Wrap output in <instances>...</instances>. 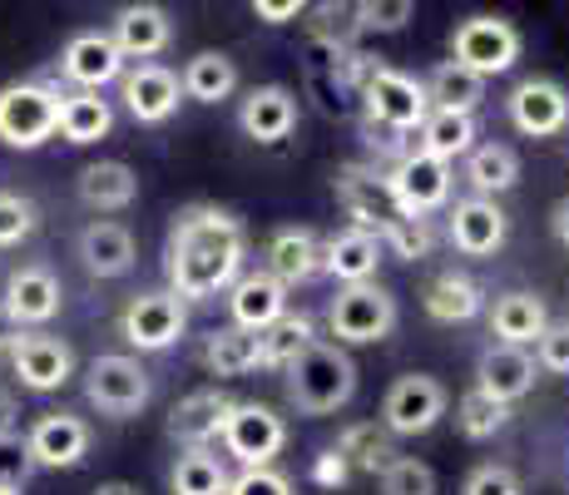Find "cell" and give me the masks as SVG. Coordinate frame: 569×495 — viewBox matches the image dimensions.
Listing matches in <instances>:
<instances>
[{
	"instance_id": "obj_6",
	"label": "cell",
	"mask_w": 569,
	"mask_h": 495,
	"mask_svg": "<svg viewBox=\"0 0 569 495\" xmlns=\"http://www.w3.org/2000/svg\"><path fill=\"white\" fill-rule=\"evenodd\" d=\"M520 50H525V40L506 16H466L461 26L451 30V65L480 75V80L516 70Z\"/></svg>"
},
{
	"instance_id": "obj_19",
	"label": "cell",
	"mask_w": 569,
	"mask_h": 495,
	"mask_svg": "<svg viewBox=\"0 0 569 495\" xmlns=\"http://www.w3.org/2000/svg\"><path fill=\"white\" fill-rule=\"evenodd\" d=\"M60 75L70 85H80L84 95H100L109 80L124 75V55L114 50V40H109L104 30H84V36H74L70 46L60 50Z\"/></svg>"
},
{
	"instance_id": "obj_50",
	"label": "cell",
	"mask_w": 569,
	"mask_h": 495,
	"mask_svg": "<svg viewBox=\"0 0 569 495\" xmlns=\"http://www.w3.org/2000/svg\"><path fill=\"white\" fill-rule=\"evenodd\" d=\"M352 476V466L342 461V451H322V461H317V486H342V481Z\"/></svg>"
},
{
	"instance_id": "obj_1",
	"label": "cell",
	"mask_w": 569,
	"mask_h": 495,
	"mask_svg": "<svg viewBox=\"0 0 569 495\" xmlns=\"http://www.w3.org/2000/svg\"><path fill=\"white\" fill-rule=\"evenodd\" d=\"M243 258H248L243 218H233L228 208L189 204L173 214L163 273H169V293L179 303H208V297L228 293L243 278Z\"/></svg>"
},
{
	"instance_id": "obj_53",
	"label": "cell",
	"mask_w": 569,
	"mask_h": 495,
	"mask_svg": "<svg viewBox=\"0 0 569 495\" xmlns=\"http://www.w3.org/2000/svg\"><path fill=\"white\" fill-rule=\"evenodd\" d=\"M94 495H144V491H139V486H129V481H104V486L94 491Z\"/></svg>"
},
{
	"instance_id": "obj_3",
	"label": "cell",
	"mask_w": 569,
	"mask_h": 495,
	"mask_svg": "<svg viewBox=\"0 0 569 495\" xmlns=\"http://www.w3.org/2000/svg\"><path fill=\"white\" fill-rule=\"evenodd\" d=\"M397 293L381 288V283H352V288H337V297L327 303V333L337 347H371L387 343L397 333Z\"/></svg>"
},
{
	"instance_id": "obj_44",
	"label": "cell",
	"mask_w": 569,
	"mask_h": 495,
	"mask_svg": "<svg viewBox=\"0 0 569 495\" xmlns=\"http://www.w3.org/2000/svg\"><path fill=\"white\" fill-rule=\"evenodd\" d=\"M36 224H40V214H36V204H30V198L0 189V248L26 244V238L36 234Z\"/></svg>"
},
{
	"instance_id": "obj_22",
	"label": "cell",
	"mask_w": 569,
	"mask_h": 495,
	"mask_svg": "<svg viewBox=\"0 0 569 495\" xmlns=\"http://www.w3.org/2000/svg\"><path fill=\"white\" fill-rule=\"evenodd\" d=\"M114 50L124 60H139V65H154V55L169 50L173 40V20L163 6H124L114 16V30H109Z\"/></svg>"
},
{
	"instance_id": "obj_24",
	"label": "cell",
	"mask_w": 569,
	"mask_h": 495,
	"mask_svg": "<svg viewBox=\"0 0 569 495\" xmlns=\"http://www.w3.org/2000/svg\"><path fill=\"white\" fill-rule=\"evenodd\" d=\"M228 313H233V327L262 333V327H272L282 313H288V288H282L268 268L243 273V278L228 288Z\"/></svg>"
},
{
	"instance_id": "obj_14",
	"label": "cell",
	"mask_w": 569,
	"mask_h": 495,
	"mask_svg": "<svg viewBox=\"0 0 569 495\" xmlns=\"http://www.w3.org/2000/svg\"><path fill=\"white\" fill-rule=\"evenodd\" d=\"M26 451L36 471H70L90 456V422L74 412H46L26 432Z\"/></svg>"
},
{
	"instance_id": "obj_43",
	"label": "cell",
	"mask_w": 569,
	"mask_h": 495,
	"mask_svg": "<svg viewBox=\"0 0 569 495\" xmlns=\"http://www.w3.org/2000/svg\"><path fill=\"white\" fill-rule=\"evenodd\" d=\"M411 16H416L411 0H362V6H352L357 30H367V36H391V30H407Z\"/></svg>"
},
{
	"instance_id": "obj_29",
	"label": "cell",
	"mask_w": 569,
	"mask_h": 495,
	"mask_svg": "<svg viewBox=\"0 0 569 495\" xmlns=\"http://www.w3.org/2000/svg\"><path fill=\"white\" fill-rule=\"evenodd\" d=\"M421 303H426V313L436 317V323H470V317H480L486 313V288H480L470 273H441V278H431L426 283V293H421Z\"/></svg>"
},
{
	"instance_id": "obj_33",
	"label": "cell",
	"mask_w": 569,
	"mask_h": 495,
	"mask_svg": "<svg viewBox=\"0 0 569 495\" xmlns=\"http://www.w3.org/2000/svg\"><path fill=\"white\" fill-rule=\"evenodd\" d=\"M317 343V327L308 313H282L272 327L258 333V367H272V372H288L292 362L302 357Z\"/></svg>"
},
{
	"instance_id": "obj_32",
	"label": "cell",
	"mask_w": 569,
	"mask_h": 495,
	"mask_svg": "<svg viewBox=\"0 0 569 495\" xmlns=\"http://www.w3.org/2000/svg\"><path fill=\"white\" fill-rule=\"evenodd\" d=\"M416 135H421L416 154H426V159H441V164H456V159H466V154L476 149V115L431 109V115H426V125L416 129Z\"/></svg>"
},
{
	"instance_id": "obj_11",
	"label": "cell",
	"mask_w": 569,
	"mask_h": 495,
	"mask_svg": "<svg viewBox=\"0 0 569 495\" xmlns=\"http://www.w3.org/2000/svg\"><path fill=\"white\" fill-rule=\"evenodd\" d=\"M6 362L26 392H60L64 382L74 377L70 343H60V337H50V333H10Z\"/></svg>"
},
{
	"instance_id": "obj_7",
	"label": "cell",
	"mask_w": 569,
	"mask_h": 495,
	"mask_svg": "<svg viewBox=\"0 0 569 495\" xmlns=\"http://www.w3.org/2000/svg\"><path fill=\"white\" fill-rule=\"evenodd\" d=\"M60 90L50 85H6L0 90V145L10 149H40L60 129Z\"/></svg>"
},
{
	"instance_id": "obj_25",
	"label": "cell",
	"mask_w": 569,
	"mask_h": 495,
	"mask_svg": "<svg viewBox=\"0 0 569 495\" xmlns=\"http://www.w3.org/2000/svg\"><path fill=\"white\" fill-rule=\"evenodd\" d=\"M80 263L90 278H124L139 263L134 234H129L124 224H114V218H94L80 234Z\"/></svg>"
},
{
	"instance_id": "obj_49",
	"label": "cell",
	"mask_w": 569,
	"mask_h": 495,
	"mask_svg": "<svg viewBox=\"0 0 569 495\" xmlns=\"http://www.w3.org/2000/svg\"><path fill=\"white\" fill-rule=\"evenodd\" d=\"M253 16L268 20V26H288V20L308 16V6L302 0H253Z\"/></svg>"
},
{
	"instance_id": "obj_15",
	"label": "cell",
	"mask_w": 569,
	"mask_h": 495,
	"mask_svg": "<svg viewBox=\"0 0 569 495\" xmlns=\"http://www.w3.org/2000/svg\"><path fill=\"white\" fill-rule=\"evenodd\" d=\"M510 125L525 139H555L569 129V90L555 80H520L506 99Z\"/></svg>"
},
{
	"instance_id": "obj_18",
	"label": "cell",
	"mask_w": 569,
	"mask_h": 495,
	"mask_svg": "<svg viewBox=\"0 0 569 495\" xmlns=\"http://www.w3.org/2000/svg\"><path fill=\"white\" fill-rule=\"evenodd\" d=\"M119 95H124V109L139 119V125H163L179 109V75L169 65H134V70L119 75Z\"/></svg>"
},
{
	"instance_id": "obj_13",
	"label": "cell",
	"mask_w": 569,
	"mask_h": 495,
	"mask_svg": "<svg viewBox=\"0 0 569 495\" xmlns=\"http://www.w3.org/2000/svg\"><path fill=\"white\" fill-rule=\"evenodd\" d=\"M451 184H456L451 164L426 159V154H416V149L401 154L397 169L387 174V189L407 218H426V214H436V208H446L451 204Z\"/></svg>"
},
{
	"instance_id": "obj_48",
	"label": "cell",
	"mask_w": 569,
	"mask_h": 495,
	"mask_svg": "<svg viewBox=\"0 0 569 495\" xmlns=\"http://www.w3.org/2000/svg\"><path fill=\"white\" fill-rule=\"evenodd\" d=\"M30 471H36V461L26 451V436H0V486H26Z\"/></svg>"
},
{
	"instance_id": "obj_20",
	"label": "cell",
	"mask_w": 569,
	"mask_h": 495,
	"mask_svg": "<svg viewBox=\"0 0 569 495\" xmlns=\"http://www.w3.org/2000/svg\"><path fill=\"white\" fill-rule=\"evenodd\" d=\"M233 412V396L218 392V387H203V392H189L179 406L169 412V436L189 451H208V442L223 436V422Z\"/></svg>"
},
{
	"instance_id": "obj_37",
	"label": "cell",
	"mask_w": 569,
	"mask_h": 495,
	"mask_svg": "<svg viewBox=\"0 0 569 495\" xmlns=\"http://www.w3.org/2000/svg\"><path fill=\"white\" fill-rule=\"evenodd\" d=\"M426 99H431V109H451V115H476L480 99H486V80L480 75L461 70V65L441 60L431 70V80H426Z\"/></svg>"
},
{
	"instance_id": "obj_28",
	"label": "cell",
	"mask_w": 569,
	"mask_h": 495,
	"mask_svg": "<svg viewBox=\"0 0 569 495\" xmlns=\"http://www.w3.org/2000/svg\"><path fill=\"white\" fill-rule=\"evenodd\" d=\"M268 273L282 288H298L322 273V244H317L312 228H278L268 238Z\"/></svg>"
},
{
	"instance_id": "obj_5",
	"label": "cell",
	"mask_w": 569,
	"mask_h": 495,
	"mask_svg": "<svg viewBox=\"0 0 569 495\" xmlns=\"http://www.w3.org/2000/svg\"><path fill=\"white\" fill-rule=\"evenodd\" d=\"M149 396H154V382H149V372L139 367L134 357H124V352H104V357H94L90 367H84V402L100 416L129 422V416H139L149 406Z\"/></svg>"
},
{
	"instance_id": "obj_34",
	"label": "cell",
	"mask_w": 569,
	"mask_h": 495,
	"mask_svg": "<svg viewBox=\"0 0 569 495\" xmlns=\"http://www.w3.org/2000/svg\"><path fill=\"white\" fill-rule=\"evenodd\" d=\"M466 184L476 198H496L520 184V154L510 145H476L466 154Z\"/></svg>"
},
{
	"instance_id": "obj_35",
	"label": "cell",
	"mask_w": 569,
	"mask_h": 495,
	"mask_svg": "<svg viewBox=\"0 0 569 495\" xmlns=\"http://www.w3.org/2000/svg\"><path fill=\"white\" fill-rule=\"evenodd\" d=\"M109 129H114V109H109V99L84 95V90L60 99V129H54V135H60L64 145H100Z\"/></svg>"
},
{
	"instance_id": "obj_12",
	"label": "cell",
	"mask_w": 569,
	"mask_h": 495,
	"mask_svg": "<svg viewBox=\"0 0 569 495\" xmlns=\"http://www.w3.org/2000/svg\"><path fill=\"white\" fill-rule=\"evenodd\" d=\"M64 293H60V278L46 268V263H26L6 278V297H0V313L16 333H40L54 313H60Z\"/></svg>"
},
{
	"instance_id": "obj_38",
	"label": "cell",
	"mask_w": 569,
	"mask_h": 495,
	"mask_svg": "<svg viewBox=\"0 0 569 495\" xmlns=\"http://www.w3.org/2000/svg\"><path fill=\"white\" fill-rule=\"evenodd\" d=\"M337 451H342V461L352 471H371V476H381V471H387L391 461L401 456V451L391 446V436L381 432V426H371V422L347 426V432L337 436Z\"/></svg>"
},
{
	"instance_id": "obj_46",
	"label": "cell",
	"mask_w": 569,
	"mask_h": 495,
	"mask_svg": "<svg viewBox=\"0 0 569 495\" xmlns=\"http://www.w3.org/2000/svg\"><path fill=\"white\" fill-rule=\"evenodd\" d=\"M228 495H292V481L278 466H248L228 476Z\"/></svg>"
},
{
	"instance_id": "obj_27",
	"label": "cell",
	"mask_w": 569,
	"mask_h": 495,
	"mask_svg": "<svg viewBox=\"0 0 569 495\" xmlns=\"http://www.w3.org/2000/svg\"><path fill=\"white\" fill-rule=\"evenodd\" d=\"M377 263H381V238L377 234L342 228V234L322 238V273H332L342 288H352V283H377Z\"/></svg>"
},
{
	"instance_id": "obj_42",
	"label": "cell",
	"mask_w": 569,
	"mask_h": 495,
	"mask_svg": "<svg viewBox=\"0 0 569 495\" xmlns=\"http://www.w3.org/2000/svg\"><path fill=\"white\" fill-rule=\"evenodd\" d=\"M377 481L381 495H436V471L416 456H397Z\"/></svg>"
},
{
	"instance_id": "obj_45",
	"label": "cell",
	"mask_w": 569,
	"mask_h": 495,
	"mask_svg": "<svg viewBox=\"0 0 569 495\" xmlns=\"http://www.w3.org/2000/svg\"><path fill=\"white\" fill-rule=\"evenodd\" d=\"M461 495H525V486H520V476L510 466H500V461H486V466H476L466 476Z\"/></svg>"
},
{
	"instance_id": "obj_23",
	"label": "cell",
	"mask_w": 569,
	"mask_h": 495,
	"mask_svg": "<svg viewBox=\"0 0 569 495\" xmlns=\"http://www.w3.org/2000/svg\"><path fill=\"white\" fill-rule=\"evenodd\" d=\"M337 189H342L347 214L357 218L352 228H362V234H381L391 218H401V208H397V198H391L387 174L381 169H362V164H352V169H342Z\"/></svg>"
},
{
	"instance_id": "obj_2",
	"label": "cell",
	"mask_w": 569,
	"mask_h": 495,
	"mask_svg": "<svg viewBox=\"0 0 569 495\" xmlns=\"http://www.w3.org/2000/svg\"><path fill=\"white\" fill-rule=\"evenodd\" d=\"M282 377H288V402L298 416H332L357 396L352 352L337 347V343H322V337H317Z\"/></svg>"
},
{
	"instance_id": "obj_16",
	"label": "cell",
	"mask_w": 569,
	"mask_h": 495,
	"mask_svg": "<svg viewBox=\"0 0 569 495\" xmlns=\"http://www.w3.org/2000/svg\"><path fill=\"white\" fill-rule=\"evenodd\" d=\"M446 234H451V248L466 253V258H490V253H500L510 234V218L506 208L496 204V198H461V204L451 208V224H446Z\"/></svg>"
},
{
	"instance_id": "obj_41",
	"label": "cell",
	"mask_w": 569,
	"mask_h": 495,
	"mask_svg": "<svg viewBox=\"0 0 569 495\" xmlns=\"http://www.w3.org/2000/svg\"><path fill=\"white\" fill-rule=\"evenodd\" d=\"M381 253H391V258H401V263H421V258H431V244H436V234H431V224L426 218H391L387 228H381Z\"/></svg>"
},
{
	"instance_id": "obj_26",
	"label": "cell",
	"mask_w": 569,
	"mask_h": 495,
	"mask_svg": "<svg viewBox=\"0 0 569 495\" xmlns=\"http://www.w3.org/2000/svg\"><path fill=\"white\" fill-rule=\"evenodd\" d=\"M550 327V307L540 293H500L490 303V337H500V347H530L540 343V333Z\"/></svg>"
},
{
	"instance_id": "obj_40",
	"label": "cell",
	"mask_w": 569,
	"mask_h": 495,
	"mask_svg": "<svg viewBox=\"0 0 569 495\" xmlns=\"http://www.w3.org/2000/svg\"><path fill=\"white\" fill-rule=\"evenodd\" d=\"M506 422H510V406L490 402V396L476 387L456 402V426H461V436H470V442H490L496 432H506Z\"/></svg>"
},
{
	"instance_id": "obj_17",
	"label": "cell",
	"mask_w": 569,
	"mask_h": 495,
	"mask_svg": "<svg viewBox=\"0 0 569 495\" xmlns=\"http://www.w3.org/2000/svg\"><path fill=\"white\" fill-rule=\"evenodd\" d=\"M535 382H540V367H535V357L525 347L496 343L480 352V362H476V392H486L500 406H516L520 396H530Z\"/></svg>"
},
{
	"instance_id": "obj_8",
	"label": "cell",
	"mask_w": 569,
	"mask_h": 495,
	"mask_svg": "<svg viewBox=\"0 0 569 495\" xmlns=\"http://www.w3.org/2000/svg\"><path fill=\"white\" fill-rule=\"evenodd\" d=\"M183 333H189V303H179L169 288L129 297L119 313V337L134 352H169Z\"/></svg>"
},
{
	"instance_id": "obj_4",
	"label": "cell",
	"mask_w": 569,
	"mask_h": 495,
	"mask_svg": "<svg viewBox=\"0 0 569 495\" xmlns=\"http://www.w3.org/2000/svg\"><path fill=\"white\" fill-rule=\"evenodd\" d=\"M367 105V125L387 129V135H416L431 115V99H426V80L391 70V65H371L367 80L357 85Z\"/></svg>"
},
{
	"instance_id": "obj_36",
	"label": "cell",
	"mask_w": 569,
	"mask_h": 495,
	"mask_svg": "<svg viewBox=\"0 0 569 495\" xmlns=\"http://www.w3.org/2000/svg\"><path fill=\"white\" fill-rule=\"evenodd\" d=\"M203 367L213 377H248L258 367V333L243 327H218L203 337Z\"/></svg>"
},
{
	"instance_id": "obj_30",
	"label": "cell",
	"mask_w": 569,
	"mask_h": 495,
	"mask_svg": "<svg viewBox=\"0 0 569 495\" xmlns=\"http://www.w3.org/2000/svg\"><path fill=\"white\" fill-rule=\"evenodd\" d=\"M134 198H139V179L129 164L104 159V164L80 169V204L94 208V214H124Z\"/></svg>"
},
{
	"instance_id": "obj_10",
	"label": "cell",
	"mask_w": 569,
	"mask_h": 495,
	"mask_svg": "<svg viewBox=\"0 0 569 495\" xmlns=\"http://www.w3.org/2000/svg\"><path fill=\"white\" fill-rule=\"evenodd\" d=\"M218 442H223V451L243 471L248 466H272V461L282 456V446H288V422L262 402H233V412H228Z\"/></svg>"
},
{
	"instance_id": "obj_52",
	"label": "cell",
	"mask_w": 569,
	"mask_h": 495,
	"mask_svg": "<svg viewBox=\"0 0 569 495\" xmlns=\"http://www.w3.org/2000/svg\"><path fill=\"white\" fill-rule=\"evenodd\" d=\"M16 432V402H10V392H0V436Z\"/></svg>"
},
{
	"instance_id": "obj_47",
	"label": "cell",
	"mask_w": 569,
	"mask_h": 495,
	"mask_svg": "<svg viewBox=\"0 0 569 495\" xmlns=\"http://www.w3.org/2000/svg\"><path fill=\"white\" fill-rule=\"evenodd\" d=\"M535 367L555 372V377H569V323H550L535 343Z\"/></svg>"
},
{
	"instance_id": "obj_31",
	"label": "cell",
	"mask_w": 569,
	"mask_h": 495,
	"mask_svg": "<svg viewBox=\"0 0 569 495\" xmlns=\"http://www.w3.org/2000/svg\"><path fill=\"white\" fill-rule=\"evenodd\" d=\"M179 90L193 105H223L238 90V65L223 50H199L179 75Z\"/></svg>"
},
{
	"instance_id": "obj_54",
	"label": "cell",
	"mask_w": 569,
	"mask_h": 495,
	"mask_svg": "<svg viewBox=\"0 0 569 495\" xmlns=\"http://www.w3.org/2000/svg\"><path fill=\"white\" fill-rule=\"evenodd\" d=\"M0 495H20V486H0Z\"/></svg>"
},
{
	"instance_id": "obj_21",
	"label": "cell",
	"mask_w": 569,
	"mask_h": 495,
	"mask_svg": "<svg viewBox=\"0 0 569 495\" xmlns=\"http://www.w3.org/2000/svg\"><path fill=\"white\" fill-rule=\"evenodd\" d=\"M298 95L288 90V85H258V90H248L243 109H238V125H243L248 139H258V145H282V139L298 129Z\"/></svg>"
},
{
	"instance_id": "obj_9",
	"label": "cell",
	"mask_w": 569,
	"mask_h": 495,
	"mask_svg": "<svg viewBox=\"0 0 569 495\" xmlns=\"http://www.w3.org/2000/svg\"><path fill=\"white\" fill-rule=\"evenodd\" d=\"M451 406L446 382L426 377V372H407L381 396V432L387 436H426Z\"/></svg>"
},
{
	"instance_id": "obj_39",
	"label": "cell",
	"mask_w": 569,
	"mask_h": 495,
	"mask_svg": "<svg viewBox=\"0 0 569 495\" xmlns=\"http://www.w3.org/2000/svg\"><path fill=\"white\" fill-rule=\"evenodd\" d=\"M173 495H228V471L213 451H183L169 471Z\"/></svg>"
},
{
	"instance_id": "obj_51",
	"label": "cell",
	"mask_w": 569,
	"mask_h": 495,
	"mask_svg": "<svg viewBox=\"0 0 569 495\" xmlns=\"http://www.w3.org/2000/svg\"><path fill=\"white\" fill-rule=\"evenodd\" d=\"M550 234H555V244L560 248H569V194L550 208Z\"/></svg>"
}]
</instances>
